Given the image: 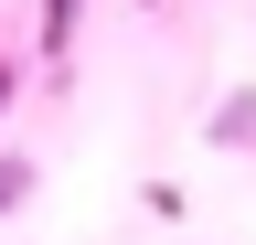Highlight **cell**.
I'll list each match as a JSON object with an SVG mask.
<instances>
[{"mask_svg": "<svg viewBox=\"0 0 256 245\" xmlns=\"http://www.w3.org/2000/svg\"><path fill=\"white\" fill-rule=\"evenodd\" d=\"M214 149H256V96H224L214 107Z\"/></svg>", "mask_w": 256, "mask_h": 245, "instance_id": "6da1fadb", "label": "cell"}, {"mask_svg": "<svg viewBox=\"0 0 256 245\" xmlns=\"http://www.w3.org/2000/svg\"><path fill=\"white\" fill-rule=\"evenodd\" d=\"M0 107H11V64H0Z\"/></svg>", "mask_w": 256, "mask_h": 245, "instance_id": "3957f363", "label": "cell"}, {"mask_svg": "<svg viewBox=\"0 0 256 245\" xmlns=\"http://www.w3.org/2000/svg\"><path fill=\"white\" fill-rule=\"evenodd\" d=\"M22 192H32V171H22V160H0V213H11Z\"/></svg>", "mask_w": 256, "mask_h": 245, "instance_id": "7a4b0ae2", "label": "cell"}]
</instances>
